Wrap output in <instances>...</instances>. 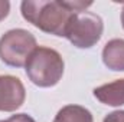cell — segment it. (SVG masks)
I'll return each instance as SVG.
<instances>
[{"label": "cell", "mask_w": 124, "mask_h": 122, "mask_svg": "<svg viewBox=\"0 0 124 122\" xmlns=\"http://www.w3.org/2000/svg\"><path fill=\"white\" fill-rule=\"evenodd\" d=\"M104 65L114 72H124V39H111L102 49Z\"/></svg>", "instance_id": "52a82bcc"}, {"label": "cell", "mask_w": 124, "mask_h": 122, "mask_svg": "<svg viewBox=\"0 0 124 122\" xmlns=\"http://www.w3.org/2000/svg\"><path fill=\"white\" fill-rule=\"evenodd\" d=\"M20 12L23 19L39 30L62 37L75 14L65 1L56 0H25L20 4Z\"/></svg>", "instance_id": "6da1fadb"}, {"label": "cell", "mask_w": 124, "mask_h": 122, "mask_svg": "<svg viewBox=\"0 0 124 122\" xmlns=\"http://www.w3.org/2000/svg\"><path fill=\"white\" fill-rule=\"evenodd\" d=\"M104 122H124V111H114L111 114H108Z\"/></svg>", "instance_id": "30bf717a"}, {"label": "cell", "mask_w": 124, "mask_h": 122, "mask_svg": "<svg viewBox=\"0 0 124 122\" xmlns=\"http://www.w3.org/2000/svg\"><path fill=\"white\" fill-rule=\"evenodd\" d=\"M9 12H10V3L7 0H0V22L9 16Z\"/></svg>", "instance_id": "8fae6325"}, {"label": "cell", "mask_w": 124, "mask_h": 122, "mask_svg": "<svg viewBox=\"0 0 124 122\" xmlns=\"http://www.w3.org/2000/svg\"><path fill=\"white\" fill-rule=\"evenodd\" d=\"M94 96L104 105L123 106L124 105V79H116L114 82L97 86L93 91Z\"/></svg>", "instance_id": "8992f818"}, {"label": "cell", "mask_w": 124, "mask_h": 122, "mask_svg": "<svg viewBox=\"0 0 124 122\" xmlns=\"http://www.w3.org/2000/svg\"><path fill=\"white\" fill-rule=\"evenodd\" d=\"M0 122H36V121L28 114H16V115H12L9 119Z\"/></svg>", "instance_id": "9c48e42d"}, {"label": "cell", "mask_w": 124, "mask_h": 122, "mask_svg": "<svg viewBox=\"0 0 124 122\" xmlns=\"http://www.w3.org/2000/svg\"><path fill=\"white\" fill-rule=\"evenodd\" d=\"M121 25H123V29H124V7L121 10Z\"/></svg>", "instance_id": "7c38bea8"}, {"label": "cell", "mask_w": 124, "mask_h": 122, "mask_svg": "<svg viewBox=\"0 0 124 122\" xmlns=\"http://www.w3.org/2000/svg\"><path fill=\"white\" fill-rule=\"evenodd\" d=\"M102 32V19L93 12L85 10L72 16L65 32V37L78 49H90L100 42Z\"/></svg>", "instance_id": "277c9868"}, {"label": "cell", "mask_w": 124, "mask_h": 122, "mask_svg": "<svg viewBox=\"0 0 124 122\" xmlns=\"http://www.w3.org/2000/svg\"><path fill=\"white\" fill-rule=\"evenodd\" d=\"M54 122H94L93 114L81 105H66L58 111Z\"/></svg>", "instance_id": "ba28073f"}, {"label": "cell", "mask_w": 124, "mask_h": 122, "mask_svg": "<svg viewBox=\"0 0 124 122\" xmlns=\"http://www.w3.org/2000/svg\"><path fill=\"white\" fill-rule=\"evenodd\" d=\"M26 99L22 81L12 75H0V112L17 111Z\"/></svg>", "instance_id": "5b68a950"}, {"label": "cell", "mask_w": 124, "mask_h": 122, "mask_svg": "<svg viewBox=\"0 0 124 122\" xmlns=\"http://www.w3.org/2000/svg\"><path fill=\"white\" fill-rule=\"evenodd\" d=\"M65 62L52 47L38 46L25 65V72L33 85L39 88H52L63 76Z\"/></svg>", "instance_id": "7a4b0ae2"}, {"label": "cell", "mask_w": 124, "mask_h": 122, "mask_svg": "<svg viewBox=\"0 0 124 122\" xmlns=\"http://www.w3.org/2000/svg\"><path fill=\"white\" fill-rule=\"evenodd\" d=\"M38 47L36 37L25 29L7 30L0 37V61L12 68H22Z\"/></svg>", "instance_id": "3957f363"}]
</instances>
